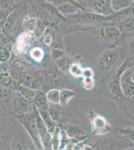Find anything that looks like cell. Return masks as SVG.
Returning <instances> with one entry per match:
<instances>
[{
    "instance_id": "cell-1",
    "label": "cell",
    "mask_w": 134,
    "mask_h": 150,
    "mask_svg": "<svg viewBox=\"0 0 134 150\" xmlns=\"http://www.w3.org/2000/svg\"><path fill=\"white\" fill-rule=\"evenodd\" d=\"M36 125L38 130L39 137L41 139L45 150H52V138L50 133L48 131L46 126L40 117H36Z\"/></svg>"
},
{
    "instance_id": "cell-2",
    "label": "cell",
    "mask_w": 134,
    "mask_h": 150,
    "mask_svg": "<svg viewBox=\"0 0 134 150\" xmlns=\"http://www.w3.org/2000/svg\"><path fill=\"white\" fill-rule=\"evenodd\" d=\"M119 59V55L114 50H108L104 53L99 60V67L102 71H110Z\"/></svg>"
},
{
    "instance_id": "cell-3",
    "label": "cell",
    "mask_w": 134,
    "mask_h": 150,
    "mask_svg": "<svg viewBox=\"0 0 134 150\" xmlns=\"http://www.w3.org/2000/svg\"><path fill=\"white\" fill-rule=\"evenodd\" d=\"M92 11L100 15H109L114 12L111 7V1H97L92 2Z\"/></svg>"
},
{
    "instance_id": "cell-4",
    "label": "cell",
    "mask_w": 134,
    "mask_h": 150,
    "mask_svg": "<svg viewBox=\"0 0 134 150\" xmlns=\"http://www.w3.org/2000/svg\"><path fill=\"white\" fill-rule=\"evenodd\" d=\"M31 36L26 32L21 34L17 39L16 50L19 53H24L29 49L30 45Z\"/></svg>"
},
{
    "instance_id": "cell-5",
    "label": "cell",
    "mask_w": 134,
    "mask_h": 150,
    "mask_svg": "<svg viewBox=\"0 0 134 150\" xmlns=\"http://www.w3.org/2000/svg\"><path fill=\"white\" fill-rule=\"evenodd\" d=\"M121 87L122 90L129 95L134 92V83L130 76V72H126L123 75L121 80Z\"/></svg>"
},
{
    "instance_id": "cell-6",
    "label": "cell",
    "mask_w": 134,
    "mask_h": 150,
    "mask_svg": "<svg viewBox=\"0 0 134 150\" xmlns=\"http://www.w3.org/2000/svg\"><path fill=\"white\" fill-rule=\"evenodd\" d=\"M120 32L116 27L113 26L103 28L101 29L102 37L108 41H116L120 36Z\"/></svg>"
},
{
    "instance_id": "cell-7",
    "label": "cell",
    "mask_w": 134,
    "mask_h": 150,
    "mask_svg": "<svg viewBox=\"0 0 134 150\" xmlns=\"http://www.w3.org/2000/svg\"><path fill=\"white\" fill-rule=\"evenodd\" d=\"M12 150H28L27 144L25 138L22 135H18L11 144Z\"/></svg>"
},
{
    "instance_id": "cell-8",
    "label": "cell",
    "mask_w": 134,
    "mask_h": 150,
    "mask_svg": "<svg viewBox=\"0 0 134 150\" xmlns=\"http://www.w3.org/2000/svg\"><path fill=\"white\" fill-rule=\"evenodd\" d=\"M103 18H104L100 15L92 13L91 12L83 11L80 13L78 19L80 22L83 23H89L93 22L98 19H101Z\"/></svg>"
},
{
    "instance_id": "cell-9",
    "label": "cell",
    "mask_w": 134,
    "mask_h": 150,
    "mask_svg": "<svg viewBox=\"0 0 134 150\" xmlns=\"http://www.w3.org/2000/svg\"><path fill=\"white\" fill-rule=\"evenodd\" d=\"M41 116H42V120L44 123L45 125L46 126V128L47 129L48 131L50 134H53L55 130V124L51 119V116L48 114L47 112H41Z\"/></svg>"
},
{
    "instance_id": "cell-10",
    "label": "cell",
    "mask_w": 134,
    "mask_h": 150,
    "mask_svg": "<svg viewBox=\"0 0 134 150\" xmlns=\"http://www.w3.org/2000/svg\"><path fill=\"white\" fill-rule=\"evenodd\" d=\"M131 4V1H111V7L114 12L120 11L127 8Z\"/></svg>"
},
{
    "instance_id": "cell-11",
    "label": "cell",
    "mask_w": 134,
    "mask_h": 150,
    "mask_svg": "<svg viewBox=\"0 0 134 150\" xmlns=\"http://www.w3.org/2000/svg\"><path fill=\"white\" fill-rule=\"evenodd\" d=\"M75 95V93L72 91L64 90L60 91V103L64 105L66 104L69 100L71 99Z\"/></svg>"
},
{
    "instance_id": "cell-12",
    "label": "cell",
    "mask_w": 134,
    "mask_h": 150,
    "mask_svg": "<svg viewBox=\"0 0 134 150\" xmlns=\"http://www.w3.org/2000/svg\"><path fill=\"white\" fill-rule=\"evenodd\" d=\"M84 69L81 65L78 63L73 64L70 67L69 71L72 75L76 77L83 76Z\"/></svg>"
},
{
    "instance_id": "cell-13",
    "label": "cell",
    "mask_w": 134,
    "mask_h": 150,
    "mask_svg": "<svg viewBox=\"0 0 134 150\" xmlns=\"http://www.w3.org/2000/svg\"><path fill=\"white\" fill-rule=\"evenodd\" d=\"M60 91L57 90L51 91L48 93L47 97L51 103L55 104H58L60 103Z\"/></svg>"
},
{
    "instance_id": "cell-14",
    "label": "cell",
    "mask_w": 134,
    "mask_h": 150,
    "mask_svg": "<svg viewBox=\"0 0 134 150\" xmlns=\"http://www.w3.org/2000/svg\"><path fill=\"white\" fill-rule=\"evenodd\" d=\"M30 55L35 61L40 62L44 57V52L41 48H35L31 51Z\"/></svg>"
},
{
    "instance_id": "cell-15",
    "label": "cell",
    "mask_w": 134,
    "mask_h": 150,
    "mask_svg": "<svg viewBox=\"0 0 134 150\" xmlns=\"http://www.w3.org/2000/svg\"><path fill=\"white\" fill-rule=\"evenodd\" d=\"M83 86L87 90H90L93 88L95 86V80L93 78H84Z\"/></svg>"
},
{
    "instance_id": "cell-16",
    "label": "cell",
    "mask_w": 134,
    "mask_h": 150,
    "mask_svg": "<svg viewBox=\"0 0 134 150\" xmlns=\"http://www.w3.org/2000/svg\"><path fill=\"white\" fill-rule=\"evenodd\" d=\"M94 76L93 70L90 68L84 69L83 77L84 78H92Z\"/></svg>"
},
{
    "instance_id": "cell-17",
    "label": "cell",
    "mask_w": 134,
    "mask_h": 150,
    "mask_svg": "<svg viewBox=\"0 0 134 150\" xmlns=\"http://www.w3.org/2000/svg\"><path fill=\"white\" fill-rule=\"evenodd\" d=\"M130 76L133 82L134 83V69H133L132 71H130Z\"/></svg>"
}]
</instances>
